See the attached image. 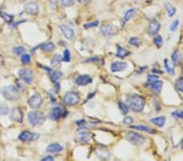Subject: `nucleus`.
<instances>
[{
	"label": "nucleus",
	"instance_id": "9b49d317",
	"mask_svg": "<svg viewBox=\"0 0 183 161\" xmlns=\"http://www.w3.org/2000/svg\"><path fill=\"white\" fill-rule=\"evenodd\" d=\"M160 29V24L156 20H152L149 23L148 28H147V33L150 36H155L159 33Z\"/></svg>",
	"mask_w": 183,
	"mask_h": 161
},
{
	"label": "nucleus",
	"instance_id": "412c9836",
	"mask_svg": "<svg viewBox=\"0 0 183 161\" xmlns=\"http://www.w3.org/2000/svg\"><path fill=\"white\" fill-rule=\"evenodd\" d=\"M62 57H61V55H59V54H56L53 56V58L51 59V66L53 68H59L61 67V63H62Z\"/></svg>",
	"mask_w": 183,
	"mask_h": 161
},
{
	"label": "nucleus",
	"instance_id": "6e6552de",
	"mask_svg": "<svg viewBox=\"0 0 183 161\" xmlns=\"http://www.w3.org/2000/svg\"><path fill=\"white\" fill-rule=\"evenodd\" d=\"M39 137L40 135L38 133H33L29 131H23L18 136V138L21 142H31V141H36Z\"/></svg>",
	"mask_w": 183,
	"mask_h": 161
},
{
	"label": "nucleus",
	"instance_id": "58836bf2",
	"mask_svg": "<svg viewBox=\"0 0 183 161\" xmlns=\"http://www.w3.org/2000/svg\"><path fill=\"white\" fill-rule=\"evenodd\" d=\"M133 123H134V118L132 116H125L123 120V124H125V125H131Z\"/></svg>",
	"mask_w": 183,
	"mask_h": 161
},
{
	"label": "nucleus",
	"instance_id": "0eeeda50",
	"mask_svg": "<svg viewBox=\"0 0 183 161\" xmlns=\"http://www.w3.org/2000/svg\"><path fill=\"white\" fill-rule=\"evenodd\" d=\"M19 76L20 78L24 81L25 83L31 84L33 80V71L28 68H22L19 71Z\"/></svg>",
	"mask_w": 183,
	"mask_h": 161
},
{
	"label": "nucleus",
	"instance_id": "c9c22d12",
	"mask_svg": "<svg viewBox=\"0 0 183 161\" xmlns=\"http://www.w3.org/2000/svg\"><path fill=\"white\" fill-rule=\"evenodd\" d=\"M165 69H166L167 73L169 74V75L173 76L175 74V71L173 69V68H171L170 66L169 65V63H168V60L167 59H165Z\"/></svg>",
	"mask_w": 183,
	"mask_h": 161
},
{
	"label": "nucleus",
	"instance_id": "7ed1b4c3",
	"mask_svg": "<svg viewBox=\"0 0 183 161\" xmlns=\"http://www.w3.org/2000/svg\"><path fill=\"white\" fill-rule=\"evenodd\" d=\"M126 139L131 143L132 144L141 147L142 145H144L146 143V138L142 135L139 134L138 133L134 132V131H128L125 133Z\"/></svg>",
	"mask_w": 183,
	"mask_h": 161
},
{
	"label": "nucleus",
	"instance_id": "a211bd4d",
	"mask_svg": "<svg viewBox=\"0 0 183 161\" xmlns=\"http://www.w3.org/2000/svg\"><path fill=\"white\" fill-rule=\"evenodd\" d=\"M150 87L151 90L155 94H159L161 92L163 87V82L160 80H155L154 82H150Z\"/></svg>",
	"mask_w": 183,
	"mask_h": 161
},
{
	"label": "nucleus",
	"instance_id": "dca6fc26",
	"mask_svg": "<svg viewBox=\"0 0 183 161\" xmlns=\"http://www.w3.org/2000/svg\"><path fill=\"white\" fill-rule=\"evenodd\" d=\"M63 115V109L59 107H55L51 109L49 117L53 120H58Z\"/></svg>",
	"mask_w": 183,
	"mask_h": 161
},
{
	"label": "nucleus",
	"instance_id": "4468645a",
	"mask_svg": "<svg viewBox=\"0 0 183 161\" xmlns=\"http://www.w3.org/2000/svg\"><path fill=\"white\" fill-rule=\"evenodd\" d=\"M127 68H128V63H126V62H113L111 64V71L112 73H117V72L124 71Z\"/></svg>",
	"mask_w": 183,
	"mask_h": 161
},
{
	"label": "nucleus",
	"instance_id": "f3484780",
	"mask_svg": "<svg viewBox=\"0 0 183 161\" xmlns=\"http://www.w3.org/2000/svg\"><path fill=\"white\" fill-rule=\"evenodd\" d=\"M62 76H63V73H62L60 71L53 72L52 74H51V81H52V82H54V84L55 85L57 92H59V90H60V85H59V81L60 80V78H62Z\"/></svg>",
	"mask_w": 183,
	"mask_h": 161
},
{
	"label": "nucleus",
	"instance_id": "ea45409f",
	"mask_svg": "<svg viewBox=\"0 0 183 161\" xmlns=\"http://www.w3.org/2000/svg\"><path fill=\"white\" fill-rule=\"evenodd\" d=\"M70 59H71V57H70V51L68 49H66L64 51L63 60L64 62H66V63H69V62L70 61Z\"/></svg>",
	"mask_w": 183,
	"mask_h": 161
},
{
	"label": "nucleus",
	"instance_id": "e433bc0d",
	"mask_svg": "<svg viewBox=\"0 0 183 161\" xmlns=\"http://www.w3.org/2000/svg\"><path fill=\"white\" fill-rule=\"evenodd\" d=\"M20 60L23 63H29L31 61L30 55H28V54H23L21 58H20Z\"/></svg>",
	"mask_w": 183,
	"mask_h": 161
},
{
	"label": "nucleus",
	"instance_id": "c85d7f7f",
	"mask_svg": "<svg viewBox=\"0 0 183 161\" xmlns=\"http://www.w3.org/2000/svg\"><path fill=\"white\" fill-rule=\"evenodd\" d=\"M129 43H130V45L134 46V47H138L142 45V39L139 38L133 37L129 40Z\"/></svg>",
	"mask_w": 183,
	"mask_h": 161
},
{
	"label": "nucleus",
	"instance_id": "a19ab883",
	"mask_svg": "<svg viewBox=\"0 0 183 161\" xmlns=\"http://www.w3.org/2000/svg\"><path fill=\"white\" fill-rule=\"evenodd\" d=\"M172 116L175 118L183 119V111H174L172 112Z\"/></svg>",
	"mask_w": 183,
	"mask_h": 161
},
{
	"label": "nucleus",
	"instance_id": "cd10ccee",
	"mask_svg": "<svg viewBox=\"0 0 183 161\" xmlns=\"http://www.w3.org/2000/svg\"><path fill=\"white\" fill-rule=\"evenodd\" d=\"M9 112H10V109L8 105L4 103H0V116H7Z\"/></svg>",
	"mask_w": 183,
	"mask_h": 161
},
{
	"label": "nucleus",
	"instance_id": "f03ea898",
	"mask_svg": "<svg viewBox=\"0 0 183 161\" xmlns=\"http://www.w3.org/2000/svg\"><path fill=\"white\" fill-rule=\"evenodd\" d=\"M1 94L4 98L9 101H16L20 97V92L18 89L12 85L4 86L1 90Z\"/></svg>",
	"mask_w": 183,
	"mask_h": 161
},
{
	"label": "nucleus",
	"instance_id": "7c9ffc66",
	"mask_svg": "<svg viewBox=\"0 0 183 161\" xmlns=\"http://www.w3.org/2000/svg\"><path fill=\"white\" fill-rule=\"evenodd\" d=\"M0 17H2V18L3 19L4 21H6L7 23H9V24L12 23V21H13V20H14V17H13V16L7 14V13H0Z\"/></svg>",
	"mask_w": 183,
	"mask_h": 161
},
{
	"label": "nucleus",
	"instance_id": "aec40b11",
	"mask_svg": "<svg viewBox=\"0 0 183 161\" xmlns=\"http://www.w3.org/2000/svg\"><path fill=\"white\" fill-rule=\"evenodd\" d=\"M131 128H134V129H137V130L139 131H143V132H146L150 133V134H154L156 133V130L154 129V128H150V127L146 126V125H142V124H138V125H133L131 126Z\"/></svg>",
	"mask_w": 183,
	"mask_h": 161
},
{
	"label": "nucleus",
	"instance_id": "79ce46f5",
	"mask_svg": "<svg viewBox=\"0 0 183 161\" xmlns=\"http://www.w3.org/2000/svg\"><path fill=\"white\" fill-rule=\"evenodd\" d=\"M179 24H180V22H179V20H175V21H173V23H172V25H171L170 31H172V32H175V31L177 30Z\"/></svg>",
	"mask_w": 183,
	"mask_h": 161
},
{
	"label": "nucleus",
	"instance_id": "c03bdc74",
	"mask_svg": "<svg viewBox=\"0 0 183 161\" xmlns=\"http://www.w3.org/2000/svg\"><path fill=\"white\" fill-rule=\"evenodd\" d=\"M146 79H147V81H148L149 82H154V81H155V80L159 79V76L157 75V74H149V75L147 76Z\"/></svg>",
	"mask_w": 183,
	"mask_h": 161
},
{
	"label": "nucleus",
	"instance_id": "864d4df0",
	"mask_svg": "<svg viewBox=\"0 0 183 161\" xmlns=\"http://www.w3.org/2000/svg\"><path fill=\"white\" fill-rule=\"evenodd\" d=\"M20 1H27V0H20Z\"/></svg>",
	"mask_w": 183,
	"mask_h": 161
},
{
	"label": "nucleus",
	"instance_id": "2eb2a0df",
	"mask_svg": "<svg viewBox=\"0 0 183 161\" xmlns=\"http://www.w3.org/2000/svg\"><path fill=\"white\" fill-rule=\"evenodd\" d=\"M92 78L89 75H81L78 76L75 80V82L77 86H87L92 82Z\"/></svg>",
	"mask_w": 183,
	"mask_h": 161
},
{
	"label": "nucleus",
	"instance_id": "de8ad7c7",
	"mask_svg": "<svg viewBox=\"0 0 183 161\" xmlns=\"http://www.w3.org/2000/svg\"><path fill=\"white\" fill-rule=\"evenodd\" d=\"M54 160V157L51 156V155H47V156L44 157L42 159V161H51Z\"/></svg>",
	"mask_w": 183,
	"mask_h": 161
},
{
	"label": "nucleus",
	"instance_id": "09e8293b",
	"mask_svg": "<svg viewBox=\"0 0 183 161\" xmlns=\"http://www.w3.org/2000/svg\"><path fill=\"white\" fill-rule=\"evenodd\" d=\"M78 2L81 3V4H87V3L90 2V0H78Z\"/></svg>",
	"mask_w": 183,
	"mask_h": 161
},
{
	"label": "nucleus",
	"instance_id": "5701e85b",
	"mask_svg": "<svg viewBox=\"0 0 183 161\" xmlns=\"http://www.w3.org/2000/svg\"><path fill=\"white\" fill-rule=\"evenodd\" d=\"M181 53L180 52V51L177 50V51H173V53L171 55V59H172V61H173V64L174 65H178L180 62L181 60Z\"/></svg>",
	"mask_w": 183,
	"mask_h": 161
},
{
	"label": "nucleus",
	"instance_id": "8fccbe9b",
	"mask_svg": "<svg viewBox=\"0 0 183 161\" xmlns=\"http://www.w3.org/2000/svg\"><path fill=\"white\" fill-rule=\"evenodd\" d=\"M152 72L154 73H163L162 71H159V70H155V68H153Z\"/></svg>",
	"mask_w": 183,
	"mask_h": 161
},
{
	"label": "nucleus",
	"instance_id": "a18cd8bd",
	"mask_svg": "<svg viewBox=\"0 0 183 161\" xmlns=\"http://www.w3.org/2000/svg\"><path fill=\"white\" fill-rule=\"evenodd\" d=\"M100 60V59L99 57H97V56H94V57L92 58H89V59H87L86 60H85V63H95V62H99Z\"/></svg>",
	"mask_w": 183,
	"mask_h": 161
},
{
	"label": "nucleus",
	"instance_id": "b1692460",
	"mask_svg": "<svg viewBox=\"0 0 183 161\" xmlns=\"http://www.w3.org/2000/svg\"><path fill=\"white\" fill-rule=\"evenodd\" d=\"M116 49H117V51H116V57L120 58V59H124L125 57L128 56L130 54V52L129 51H127L126 49L123 48L120 46H116Z\"/></svg>",
	"mask_w": 183,
	"mask_h": 161
},
{
	"label": "nucleus",
	"instance_id": "2f4dec72",
	"mask_svg": "<svg viewBox=\"0 0 183 161\" xmlns=\"http://www.w3.org/2000/svg\"><path fill=\"white\" fill-rule=\"evenodd\" d=\"M175 86H176V88L178 91L183 93V77L177 78L176 83H175Z\"/></svg>",
	"mask_w": 183,
	"mask_h": 161
},
{
	"label": "nucleus",
	"instance_id": "473e14b6",
	"mask_svg": "<svg viewBox=\"0 0 183 161\" xmlns=\"http://www.w3.org/2000/svg\"><path fill=\"white\" fill-rule=\"evenodd\" d=\"M24 51H25V49H24V47H16L15 48H13L12 50V52L16 55H21L24 53Z\"/></svg>",
	"mask_w": 183,
	"mask_h": 161
},
{
	"label": "nucleus",
	"instance_id": "9d476101",
	"mask_svg": "<svg viewBox=\"0 0 183 161\" xmlns=\"http://www.w3.org/2000/svg\"><path fill=\"white\" fill-rule=\"evenodd\" d=\"M23 118H24V116H23V112L20 108H14L12 111H11L10 119L12 121H16V122L18 123H22Z\"/></svg>",
	"mask_w": 183,
	"mask_h": 161
},
{
	"label": "nucleus",
	"instance_id": "4c0bfd02",
	"mask_svg": "<svg viewBox=\"0 0 183 161\" xmlns=\"http://www.w3.org/2000/svg\"><path fill=\"white\" fill-rule=\"evenodd\" d=\"M99 25V21H93V22L90 23H86L85 25H83L84 29H90V28H94V27H96L97 25Z\"/></svg>",
	"mask_w": 183,
	"mask_h": 161
},
{
	"label": "nucleus",
	"instance_id": "ddd939ff",
	"mask_svg": "<svg viewBox=\"0 0 183 161\" xmlns=\"http://www.w3.org/2000/svg\"><path fill=\"white\" fill-rule=\"evenodd\" d=\"M59 29H60V31L64 34V36L68 40H72V39L74 38V36H75L74 30L72 29L71 27L68 26V25H59Z\"/></svg>",
	"mask_w": 183,
	"mask_h": 161
},
{
	"label": "nucleus",
	"instance_id": "a878e982",
	"mask_svg": "<svg viewBox=\"0 0 183 161\" xmlns=\"http://www.w3.org/2000/svg\"><path fill=\"white\" fill-rule=\"evenodd\" d=\"M40 48L43 50L45 52H51L55 50V46L54 44V43H43L40 46Z\"/></svg>",
	"mask_w": 183,
	"mask_h": 161
},
{
	"label": "nucleus",
	"instance_id": "39448f33",
	"mask_svg": "<svg viewBox=\"0 0 183 161\" xmlns=\"http://www.w3.org/2000/svg\"><path fill=\"white\" fill-rule=\"evenodd\" d=\"M99 31L105 37H111L117 34L118 28L112 24H104L100 26Z\"/></svg>",
	"mask_w": 183,
	"mask_h": 161
},
{
	"label": "nucleus",
	"instance_id": "bb28decb",
	"mask_svg": "<svg viewBox=\"0 0 183 161\" xmlns=\"http://www.w3.org/2000/svg\"><path fill=\"white\" fill-rule=\"evenodd\" d=\"M136 9L135 8H130L129 10H127L125 12L124 15V23L127 22L128 21H130V19L132 18L134 16V14L136 13Z\"/></svg>",
	"mask_w": 183,
	"mask_h": 161
},
{
	"label": "nucleus",
	"instance_id": "f257e3e1",
	"mask_svg": "<svg viewBox=\"0 0 183 161\" xmlns=\"http://www.w3.org/2000/svg\"><path fill=\"white\" fill-rule=\"evenodd\" d=\"M146 99L140 94H131L126 98V104L134 112H141L145 107Z\"/></svg>",
	"mask_w": 183,
	"mask_h": 161
},
{
	"label": "nucleus",
	"instance_id": "393cba45",
	"mask_svg": "<svg viewBox=\"0 0 183 161\" xmlns=\"http://www.w3.org/2000/svg\"><path fill=\"white\" fill-rule=\"evenodd\" d=\"M164 8L166 10L167 13L169 15V17H173L175 14H176V12H177V9L173 5H172L171 3H164Z\"/></svg>",
	"mask_w": 183,
	"mask_h": 161
},
{
	"label": "nucleus",
	"instance_id": "1a4fd4ad",
	"mask_svg": "<svg viewBox=\"0 0 183 161\" xmlns=\"http://www.w3.org/2000/svg\"><path fill=\"white\" fill-rule=\"evenodd\" d=\"M43 99L39 94H34V95L31 96L30 98H28V103L31 108L36 109L39 108L43 105Z\"/></svg>",
	"mask_w": 183,
	"mask_h": 161
},
{
	"label": "nucleus",
	"instance_id": "f8f14e48",
	"mask_svg": "<svg viewBox=\"0 0 183 161\" xmlns=\"http://www.w3.org/2000/svg\"><path fill=\"white\" fill-rule=\"evenodd\" d=\"M24 12L28 15H37L39 13V6L37 3H28L24 8Z\"/></svg>",
	"mask_w": 183,
	"mask_h": 161
},
{
	"label": "nucleus",
	"instance_id": "4be33fe9",
	"mask_svg": "<svg viewBox=\"0 0 183 161\" xmlns=\"http://www.w3.org/2000/svg\"><path fill=\"white\" fill-rule=\"evenodd\" d=\"M150 122L152 124H155L158 127H163L165 124L166 122V118L165 116H158V117H154V118L150 119Z\"/></svg>",
	"mask_w": 183,
	"mask_h": 161
},
{
	"label": "nucleus",
	"instance_id": "20e7f679",
	"mask_svg": "<svg viewBox=\"0 0 183 161\" xmlns=\"http://www.w3.org/2000/svg\"><path fill=\"white\" fill-rule=\"evenodd\" d=\"M28 121L33 125H40L43 124V122L46 120V116L44 113L40 111H33L30 112L28 115Z\"/></svg>",
	"mask_w": 183,
	"mask_h": 161
},
{
	"label": "nucleus",
	"instance_id": "603ef678",
	"mask_svg": "<svg viewBox=\"0 0 183 161\" xmlns=\"http://www.w3.org/2000/svg\"><path fill=\"white\" fill-rule=\"evenodd\" d=\"M181 148H183V140L181 141Z\"/></svg>",
	"mask_w": 183,
	"mask_h": 161
},
{
	"label": "nucleus",
	"instance_id": "37998d69",
	"mask_svg": "<svg viewBox=\"0 0 183 161\" xmlns=\"http://www.w3.org/2000/svg\"><path fill=\"white\" fill-rule=\"evenodd\" d=\"M89 139V135H88L87 133H81V134H80V140L81 141V142H83V143H85V142H88Z\"/></svg>",
	"mask_w": 183,
	"mask_h": 161
},
{
	"label": "nucleus",
	"instance_id": "72a5a7b5",
	"mask_svg": "<svg viewBox=\"0 0 183 161\" xmlns=\"http://www.w3.org/2000/svg\"><path fill=\"white\" fill-rule=\"evenodd\" d=\"M76 0H61V4L64 8H69L75 3Z\"/></svg>",
	"mask_w": 183,
	"mask_h": 161
},
{
	"label": "nucleus",
	"instance_id": "c756f323",
	"mask_svg": "<svg viewBox=\"0 0 183 161\" xmlns=\"http://www.w3.org/2000/svg\"><path fill=\"white\" fill-rule=\"evenodd\" d=\"M118 106H119V108H120V112H121L122 114L123 115L128 114L130 108H129V107L127 104L125 103H123V102H121V101H120V102L118 103Z\"/></svg>",
	"mask_w": 183,
	"mask_h": 161
},
{
	"label": "nucleus",
	"instance_id": "f704fd0d",
	"mask_svg": "<svg viewBox=\"0 0 183 161\" xmlns=\"http://www.w3.org/2000/svg\"><path fill=\"white\" fill-rule=\"evenodd\" d=\"M154 43H155V45L156 46V47H158V48H160V47H162L163 38L160 35H157L156 37L155 38Z\"/></svg>",
	"mask_w": 183,
	"mask_h": 161
},
{
	"label": "nucleus",
	"instance_id": "3c124183",
	"mask_svg": "<svg viewBox=\"0 0 183 161\" xmlns=\"http://www.w3.org/2000/svg\"><path fill=\"white\" fill-rule=\"evenodd\" d=\"M84 123H85V120H79V122H78V121H77V124H84Z\"/></svg>",
	"mask_w": 183,
	"mask_h": 161
},
{
	"label": "nucleus",
	"instance_id": "423d86ee",
	"mask_svg": "<svg viewBox=\"0 0 183 161\" xmlns=\"http://www.w3.org/2000/svg\"><path fill=\"white\" fill-rule=\"evenodd\" d=\"M80 96L79 94L76 93V92H68L67 94H65L64 96V101L68 106H75L77 104L79 103Z\"/></svg>",
	"mask_w": 183,
	"mask_h": 161
},
{
	"label": "nucleus",
	"instance_id": "6ab92c4d",
	"mask_svg": "<svg viewBox=\"0 0 183 161\" xmlns=\"http://www.w3.org/2000/svg\"><path fill=\"white\" fill-rule=\"evenodd\" d=\"M64 150V147L59 143H51L47 147L46 151L49 153H56L60 152Z\"/></svg>",
	"mask_w": 183,
	"mask_h": 161
},
{
	"label": "nucleus",
	"instance_id": "49530a36",
	"mask_svg": "<svg viewBox=\"0 0 183 161\" xmlns=\"http://www.w3.org/2000/svg\"><path fill=\"white\" fill-rule=\"evenodd\" d=\"M58 3H59V0H50V6H51V8L56 9L57 6H58Z\"/></svg>",
	"mask_w": 183,
	"mask_h": 161
}]
</instances>
